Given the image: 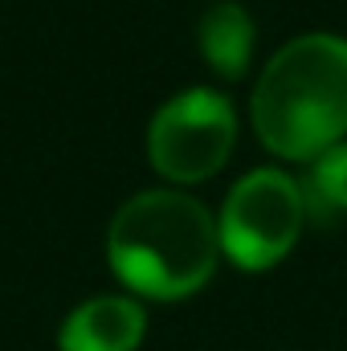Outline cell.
I'll return each instance as SVG.
<instances>
[{
  "label": "cell",
  "instance_id": "obj_5",
  "mask_svg": "<svg viewBox=\"0 0 347 351\" xmlns=\"http://www.w3.org/2000/svg\"><path fill=\"white\" fill-rule=\"evenodd\" d=\"M147 315L127 294H98L70 311L62 323V351H135L143 343Z\"/></svg>",
  "mask_w": 347,
  "mask_h": 351
},
{
  "label": "cell",
  "instance_id": "obj_1",
  "mask_svg": "<svg viewBox=\"0 0 347 351\" xmlns=\"http://www.w3.org/2000/svg\"><path fill=\"white\" fill-rule=\"evenodd\" d=\"M106 258L127 290L172 302L196 294L217 274L221 233L196 196L147 188L115 213L106 229Z\"/></svg>",
  "mask_w": 347,
  "mask_h": 351
},
{
  "label": "cell",
  "instance_id": "obj_3",
  "mask_svg": "<svg viewBox=\"0 0 347 351\" xmlns=\"http://www.w3.org/2000/svg\"><path fill=\"white\" fill-rule=\"evenodd\" d=\"M302 221H307V196L290 176L278 168L250 172L225 196L217 221L221 254L241 269H270L294 250Z\"/></svg>",
  "mask_w": 347,
  "mask_h": 351
},
{
  "label": "cell",
  "instance_id": "obj_7",
  "mask_svg": "<svg viewBox=\"0 0 347 351\" xmlns=\"http://www.w3.org/2000/svg\"><path fill=\"white\" fill-rule=\"evenodd\" d=\"M307 188H311V200L323 204L327 213H347V143L327 147L315 160Z\"/></svg>",
  "mask_w": 347,
  "mask_h": 351
},
{
  "label": "cell",
  "instance_id": "obj_4",
  "mask_svg": "<svg viewBox=\"0 0 347 351\" xmlns=\"http://www.w3.org/2000/svg\"><path fill=\"white\" fill-rule=\"evenodd\" d=\"M237 143V114L225 94L192 86L168 98L147 127V160L172 184H200L225 168Z\"/></svg>",
  "mask_w": 347,
  "mask_h": 351
},
{
  "label": "cell",
  "instance_id": "obj_6",
  "mask_svg": "<svg viewBox=\"0 0 347 351\" xmlns=\"http://www.w3.org/2000/svg\"><path fill=\"white\" fill-rule=\"evenodd\" d=\"M196 45L217 78H241L254 53V21L237 0H217L196 25Z\"/></svg>",
  "mask_w": 347,
  "mask_h": 351
},
{
  "label": "cell",
  "instance_id": "obj_2",
  "mask_svg": "<svg viewBox=\"0 0 347 351\" xmlns=\"http://www.w3.org/2000/svg\"><path fill=\"white\" fill-rule=\"evenodd\" d=\"M258 139L282 160H319L347 135V41L302 33L282 45L250 98Z\"/></svg>",
  "mask_w": 347,
  "mask_h": 351
}]
</instances>
